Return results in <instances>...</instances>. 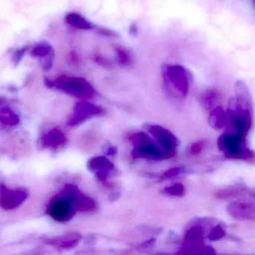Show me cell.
Returning a JSON list of instances; mask_svg holds the SVG:
<instances>
[{
  "mask_svg": "<svg viewBox=\"0 0 255 255\" xmlns=\"http://www.w3.org/2000/svg\"><path fill=\"white\" fill-rule=\"evenodd\" d=\"M46 85L65 92L79 99L86 101L95 97V91L92 85L81 77L61 76L56 80H46Z\"/></svg>",
  "mask_w": 255,
  "mask_h": 255,
  "instance_id": "cell-1",
  "label": "cell"
},
{
  "mask_svg": "<svg viewBox=\"0 0 255 255\" xmlns=\"http://www.w3.org/2000/svg\"><path fill=\"white\" fill-rule=\"evenodd\" d=\"M162 74L167 89L172 95L180 98L187 95L190 75L186 68L178 65H164Z\"/></svg>",
  "mask_w": 255,
  "mask_h": 255,
  "instance_id": "cell-2",
  "label": "cell"
},
{
  "mask_svg": "<svg viewBox=\"0 0 255 255\" xmlns=\"http://www.w3.org/2000/svg\"><path fill=\"white\" fill-rule=\"evenodd\" d=\"M129 140L133 148L132 156L134 159H165L163 151L150 136L142 132L129 134Z\"/></svg>",
  "mask_w": 255,
  "mask_h": 255,
  "instance_id": "cell-3",
  "label": "cell"
},
{
  "mask_svg": "<svg viewBox=\"0 0 255 255\" xmlns=\"http://www.w3.org/2000/svg\"><path fill=\"white\" fill-rule=\"evenodd\" d=\"M219 148L228 158L242 160L254 159V152L248 148L243 136L238 134H224L218 139Z\"/></svg>",
  "mask_w": 255,
  "mask_h": 255,
  "instance_id": "cell-4",
  "label": "cell"
},
{
  "mask_svg": "<svg viewBox=\"0 0 255 255\" xmlns=\"http://www.w3.org/2000/svg\"><path fill=\"white\" fill-rule=\"evenodd\" d=\"M252 109L242 106L232 99L228 110V117L231 125L238 135L245 136L251 129L252 124Z\"/></svg>",
  "mask_w": 255,
  "mask_h": 255,
  "instance_id": "cell-5",
  "label": "cell"
},
{
  "mask_svg": "<svg viewBox=\"0 0 255 255\" xmlns=\"http://www.w3.org/2000/svg\"><path fill=\"white\" fill-rule=\"evenodd\" d=\"M146 130L153 137L163 151L164 159L173 157L178 146L177 137L168 129L156 125H146Z\"/></svg>",
  "mask_w": 255,
  "mask_h": 255,
  "instance_id": "cell-6",
  "label": "cell"
},
{
  "mask_svg": "<svg viewBox=\"0 0 255 255\" xmlns=\"http://www.w3.org/2000/svg\"><path fill=\"white\" fill-rule=\"evenodd\" d=\"M76 210L70 198L62 194L50 202L48 214L55 220L64 222L72 219Z\"/></svg>",
  "mask_w": 255,
  "mask_h": 255,
  "instance_id": "cell-7",
  "label": "cell"
},
{
  "mask_svg": "<svg viewBox=\"0 0 255 255\" xmlns=\"http://www.w3.org/2000/svg\"><path fill=\"white\" fill-rule=\"evenodd\" d=\"M105 113L102 107L91 104L86 101L77 103L74 108V113L69 121V125L77 126L95 116H101Z\"/></svg>",
  "mask_w": 255,
  "mask_h": 255,
  "instance_id": "cell-8",
  "label": "cell"
},
{
  "mask_svg": "<svg viewBox=\"0 0 255 255\" xmlns=\"http://www.w3.org/2000/svg\"><path fill=\"white\" fill-rule=\"evenodd\" d=\"M62 194L70 198L76 212H93L98 207L95 200L82 193L74 185H67Z\"/></svg>",
  "mask_w": 255,
  "mask_h": 255,
  "instance_id": "cell-9",
  "label": "cell"
},
{
  "mask_svg": "<svg viewBox=\"0 0 255 255\" xmlns=\"http://www.w3.org/2000/svg\"><path fill=\"white\" fill-rule=\"evenodd\" d=\"M28 193L22 189H9L5 186L0 188V207L4 210H11L21 205L26 198Z\"/></svg>",
  "mask_w": 255,
  "mask_h": 255,
  "instance_id": "cell-10",
  "label": "cell"
},
{
  "mask_svg": "<svg viewBox=\"0 0 255 255\" xmlns=\"http://www.w3.org/2000/svg\"><path fill=\"white\" fill-rule=\"evenodd\" d=\"M228 213L238 220H249L255 219V207L253 203L234 201L228 204Z\"/></svg>",
  "mask_w": 255,
  "mask_h": 255,
  "instance_id": "cell-11",
  "label": "cell"
},
{
  "mask_svg": "<svg viewBox=\"0 0 255 255\" xmlns=\"http://www.w3.org/2000/svg\"><path fill=\"white\" fill-rule=\"evenodd\" d=\"M88 168L95 172L101 181L105 182L109 173L114 169V165L111 161L104 156H95L89 159L87 163Z\"/></svg>",
  "mask_w": 255,
  "mask_h": 255,
  "instance_id": "cell-12",
  "label": "cell"
},
{
  "mask_svg": "<svg viewBox=\"0 0 255 255\" xmlns=\"http://www.w3.org/2000/svg\"><path fill=\"white\" fill-rule=\"evenodd\" d=\"M81 240V234L77 232H70L59 237L47 239L45 243L62 249H71L78 245Z\"/></svg>",
  "mask_w": 255,
  "mask_h": 255,
  "instance_id": "cell-13",
  "label": "cell"
},
{
  "mask_svg": "<svg viewBox=\"0 0 255 255\" xmlns=\"http://www.w3.org/2000/svg\"><path fill=\"white\" fill-rule=\"evenodd\" d=\"M66 141V137L65 134L59 130V129H52L50 131L44 134L41 138V144L44 147H56L62 146L65 144Z\"/></svg>",
  "mask_w": 255,
  "mask_h": 255,
  "instance_id": "cell-14",
  "label": "cell"
},
{
  "mask_svg": "<svg viewBox=\"0 0 255 255\" xmlns=\"http://www.w3.org/2000/svg\"><path fill=\"white\" fill-rule=\"evenodd\" d=\"M234 90L236 94V98L234 99L241 105L252 109V97L249 88L245 82L238 80L234 86Z\"/></svg>",
  "mask_w": 255,
  "mask_h": 255,
  "instance_id": "cell-15",
  "label": "cell"
},
{
  "mask_svg": "<svg viewBox=\"0 0 255 255\" xmlns=\"http://www.w3.org/2000/svg\"><path fill=\"white\" fill-rule=\"evenodd\" d=\"M204 237V229L200 223L192 225L184 236L186 244L202 243Z\"/></svg>",
  "mask_w": 255,
  "mask_h": 255,
  "instance_id": "cell-16",
  "label": "cell"
},
{
  "mask_svg": "<svg viewBox=\"0 0 255 255\" xmlns=\"http://www.w3.org/2000/svg\"><path fill=\"white\" fill-rule=\"evenodd\" d=\"M226 113L221 107L213 109L208 118L209 125L213 129H219L225 126Z\"/></svg>",
  "mask_w": 255,
  "mask_h": 255,
  "instance_id": "cell-17",
  "label": "cell"
},
{
  "mask_svg": "<svg viewBox=\"0 0 255 255\" xmlns=\"http://www.w3.org/2000/svg\"><path fill=\"white\" fill-rule=\"evenodd\" d=\"M66 21L68 24L83 30H89V29H93L94 27L93 24L91 22L77 13H71L68 14L66 17Z\"/></svg>",
  "mask_w": 255,
  "mask_h": 255,
  "instance_id": "cell-18",
  "label": "cell"
},
{
  "mask_svg": "<svg viewBox=\"0 0 255 255\" xmlns=\"http://www.w3.org/2000/svg\"><path fill=\"white\" fill-rule=\"evenodd\" d=\"M180 253L214 255L216 252H215L213 248L210 247V246H204L202 243H198V244H186V246L181 249Z\"/></svg>",
  "mask_w": 255,
  "mask_h": 255,
  "instance_id": "cell-19",
  "label": "cell"
},
{
  "mask_svg": "<svg viewBox=\"0 0 255 255\" xmlns=\"http://www.w3.org/2000/svg\"><path fill=\"white\" fill-rule=\"evenodd\" d=\"M116 56H117L118 61L122 66H130L133 62V57L129 50L121 46H116L115 47Z\"/></svg>",
  "mask_w": 255,
  "mask_h": 255,
  "instance_id": "cell-20",
  "label": "cell"
},
{
  "mask_svg": "<svg viewBox=\"0 0 255 255\" xmlns=\"http://www.w3.org/2000/svg\"><path fill=\"white\" fill-rule=\"evenodd\" d=\"M0 122L3 125L14 126L20 122V119L9 109L2 108L0 110Z\"/></svg>",
  "mask_w": 255,
  "mask_h": 255,
  "instance_id": "cell-21",
  "label": "cell"
},
{
  "mask_svg": "<svg viewBox=\"0 0 255 255\" xmlns=\"http://www.w3.org/2000/svg\"><path fill=\"white\" fill-rule=\"evenodd\" d=\"M243 191H244V189L241 186H230V187L226 188V189L218 191L216 193V196L219 199H228V198L237 196V195L241 194Z\"/></svg>",
  "mask_w": 255,
  "mask_h": 255,
  "instance_id": "cell-22",
  "label": "cell"
},
{
  "mask_svg": "<svg viewBox=\"0 0 255 255\" xmlns=\"http://www.w3.org/2000/svg\"><path fill=\"white\" fill-rule=\"evenodd\" d=\"M218 92L216 90H208L207 91L205 94H204V97H203V104H204V107L207 110H211L213 109L215 104H216V101H217Z\"/></svg>",
  "mask_w": 255,
  "mask_h": 255,
  "instance_id": "cell-23",
  "label": "cell"
},
{
  "mask_svg": "<svg viewBox=\"0 0 255 255\" xmlns=\"http://www.w3.org/2000/svg\"><path fill=\"white\" fill-rule=\"evenodd\" d=\"M184 186L181 183H175L173 186H168L163 189V193L171 196L180 197L184 194Z\"/></svg>",
  "mask_w": 255,
  "mask_h": 255,
  "instance_id": "cell-24",
  "label": "cell"
},
{
  "mask_svg": "<svg viewBox=\"0 0 255 255\" xmlns=\"http://www.w3.org/2000/svg\"><path fill=\"white\" fill-rule=\"evenodd\" d=\"M225 236V232L221 225H218L213 227L210 230V233L207 235V238L210 241H217L221 240Z\"/></svg>",
  "mask_w": 255,
  "mask_h": 255,
  "instance_id": "cell-25",
  "label": "cell"
},
{
  "mask_svg": "<svg viewBox=\"0 0 255 255\" xmlns=\"http://www.w3.org/2000/svg\"><path fill=\"white\" fill-rule=\"evenodd\" d=\"M183 171V168L182 167H174V168H170L164 173L162 175V180H167V179L177 177V176L180 175Z\"/></svg>",
  "mask_w": 255,
  "mask_h": 255,
  "instance_id": "cell-26",
  "label": "cell"
},
{
  "mask_svg": "<svg viewBox=\"0 0 255 255\" xmlns=\"http://www.w3.org/2000/svg\"><path fill=\"white\" fill-rule=\"evenodd\" d=\"M95 61L98 65L104 67V68H109V69L113 68V63L109 59H107V58L104 57V56H99V55L95 56Z\"/></svg>",
  "mask_w": 255,
  "mask_h": 255,
  "instance_id": "cell-27",
  "label": "cell"
},
{
  "mask_svg": "<svg viewBox=\"0 0 255 255\" xmlns=\"http://www.w3.org/2000/svg\"><path fill=\"white\" fill-rule=\"evenodd\" d=\"M205 143L203 141H198L193 143L190 147V153L193 155H197L201 153L204 149Z\"/></svg>",
  "mask_w": 255,
  "mask_h": 255,
  "instance_id": "cell-28",
  "label": "cell"
},
{
  "mask_svg": "<svg viewBox=\"0 0 255 255\" xmlns=\"http://www.w3.org/2000/svg\"><path fill=\"white\" fill-rule=\"evenodd\" d=\"M98 32L104 36L107 37H118V34L115 31L111 30V29H107V28L101 27L98 29Z\"/></svg>",
  "mask_w": 255,
  "mask_h": 255,
  "instance_id": "cell-29",
  "label": "cell"
},
{
  "mask_svg": "<svg viewBox=\"0 0 255 255\" xmlns=\"http://www.w3.org/2000/svg\"><path fill=\"white\" fill-rule=\"evenodd\" d=\"M155 241H156L155 239H151V240H148V241H146L145 243L140 245L139 247L141 248V249H149V248H150L151 246H153V244L155 243Z\"/></svg>",
  "mask_w": 255,
  "mask_h": 255,
  "instance_id": "cell-30",
  "label": "cell"
},
{
  "mask_svg": "<svg viewBox=\"0 0 255 255\" xmlns=\"http://www.w3.org/2000/svg\"><path fill=\"white\" fill-rule=\"evenodd\" d=\"M107 155H110V156H113V155H116L117 153V149L115 147H110L107 149V151H106Z\"/></svg>",
  "mask_w": 255,
  "mask_h": 255,
  "instance_id": "cell-31",
  "label": "cell"
},
{
  "mask_svg": "<svg viewBox=\"0 0 255 255\" xmlns=\"http://www.w3.org/2000/svg\"><path fill=\"white\" fill-rule=\"evenodd\" d=\"M137 31H138V29H137L136 24L131 25L129 27V33L132 35H135L137 34Z\"/></svg>",
  "mask_w": 255,
  "mask_h": 255,
  "instance_id": "cell-32",
  "label": "cell"
}]
</instances>
